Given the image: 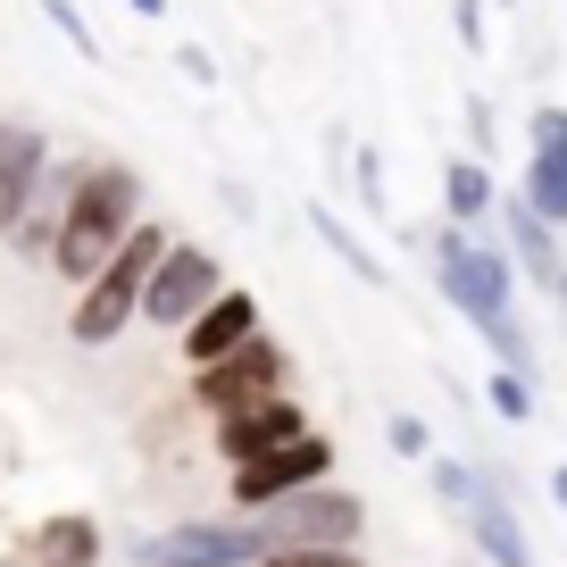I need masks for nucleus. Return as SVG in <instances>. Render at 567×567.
Wrapping results in <instances>:
<instances>
[{"mask_svg": "<svg viewBox=\"0 0 567 567\" xmlns=\"http://www.w3.org/2000/svg\"><path fill=\"white\" fill-rule=\"evenodd\" d=\"M276 550H359L368 534V501L351 484H318V493H292L284 509H267Z\"/></svg>", "mask_w": 567, "mask_h": 567, "instance_id": "39448f33", "label": "nucleus"}, {"mask_svg": "<svg viewBox=\"0 0 567 567\" xmlns=\"http://www.w3.org/2000/svg\"><path fill=\"white\" fill-rule=\"evenodd\" d=\"M243 342H259V301H250L243 284H226V292L184 326V359H193V375H200V368H217V359H234Z\"/></svg>", "mask_w": 567, "mask_h": 567, "instance_id": "4468645a", "label": "nucleus"}, {"mask_svg": "<svg viewBox=\"0 0 567 567\" xmlns=\"http://www.w3.org/2000/svg\"><path fill=\"white\" fill-rule=\"evenodd\" d=\"M517 193L567 234V109L559 101H543L526 117V184H517Z\"/></svg>", "mask_w": 567, "mask_h": 567, "instance_id": "9d476101", "label": "nucleus"}, {"mask_svg": "<svg viewBox=\"0 0 567 567\" xmlns=\"http://www.w3.org/2000/svg\"><path fill=\"white\" fill-rule=\"evenodd\" d=\"M167 250H176V234L142 217V226H134V243H125L117 259H109L101 276H92L84 292H75V318H68V334L84 342V351H101V342H117L125 326L142 318V292H151V276H159V259H167Z\"/></svg>", "mask_w": 567, "mask_h": 567, "instance_id": "7ed1b4c3", "label": "nucleus"}, {"mask_svg": "<svg viewBox=\"0 0 567 567\" xmlns=\"http://www.w3.org/2000/svg\"><path fill=\"white\" fill-rule=\"evenodd\" d=\"M134 226H142V176H134V167H117V159H101L84 184H75V200H68V226H59L51 267L84 292V284L134 243Z\"/></svg>", "mask_w": 567, "mask_h": 567, "instance_id": "f257e3e1", "label": "nucleus"}, {"mask_svg": "<svg viewBox=\"0 0 567 567\" xmlns=\"http://www.w3.org/2000/svg\"><path fill=\"white\" fill-rule=\"evenodd\" d=\"M42 18H51L59 34L75 42V59H101V34H92V18H84V9H75V0H42Z\"/></svg>", "mask_w": 567, "mask_h": 567, "instance_id": "aec40b11", "label": "nucleus"}, {"mask_svg": "<svg viewBox=\"0 0 567 567\" xmlns=\"http://www.w3.org/2000/svg\"><path fill=\"white\" fill-rule=\"evenodd\" d=\"M217 292H226V267H217L200 243H176V250L159 259V276H151V292H142V318L167 326V334H184V326H193Z\"/></svg>", "mask_w": 567, "mask_h": 567, "instance_id": "6e6552de", "label": "nucleus"}, {"mask_svg": "<svg viewBox=\"0 0 567 567\" xmlns=\"http://www.w3.org/2000/svg\"><path fill=\"white\" fill-rule=\"evenodd\" d=\"M125 9H134V18H159V9H167V0H125Z\"/></svg>", "mask_w": 567, "mask_h": 567, "instance_id": "cd10ccee", "label": "nucleus"}, {"mask_svg": "<svg viewBox=\"0 0 567 567\" xmlns=\"http://www.w3.org/2000/svg\"><path fill=\"white\" fill-rule=\"evenodd\" d=\"M451 25H460L467 51H484V0H451Z\"/></svg>", "mask_w": 567, "mask_h": 567, "instance_id": "393cba45", "label": "nucleus"}, {"mask_svg": "<svg viewBox=\"0 0 567 567\" xmlns=\"http://www.w3.org/2000/svg\"><path fill=\"white\" fill-rule=\"evenodd\" d=\"M276 559L267 517H184L134 543V567H259Z\"/></svg>", "mask_w": 567, "mask_h": 567, "instance_id": "20e7f679", "label": "nucleus"}, {"mask_svg": "<svg viewBox=\"0 0 567 567\" xmlns=\"http://www.w3.org/2000/svg\"><path fill=\"white\" fill-rule=\"evenodd\" d=\"M484 401H493V417H501V425H526V417H534V401H543V384H534V375H509V368H493Z\"/></svg>", "mask_w": 567, "mask_h": 567, "instance_id": "a211bd4d", "label": "nucleus"}, {"mask_svg": "<svg viewBox=\"0 0 567 567\" xmlns=\"http://www.w3.org/2000/svg\"><path fill=\"white\" fill-rule=\"evenodd\" d=\"M501 134H493V101L484 92H467V159H493Z\"/></svg>", "mask_w": 567, "mask_h": 567, "instance_id": "5701e85b", "label": "nucleus"}, {"mask_svg": "<svg viewBox=\"0 0 567 567\" xmlns=\"http://www.w3.org/2000/svg\"><path fill=\"white\" fill-rule=\"evenodd\" d=\"M550 501H559V517H567V467H550Z\"/></svg>", "mask_w": 567, "mask_h": 567, "instance_id": "bb28decb", "label": "nucleus"}, {"mask_svg": "<svg viewBox=\"0 0 567 567\" xmlns=\"http://www.w3.org/2000/svg\"><path fill=\"white\" fill-rule=\"evenodd\" d=\"M425 267H434L443 309H460L476 334L493 318H517V259L501 243H476L467 226H434L425 234Z\"/></svg>", "mask_w": 567, "mask_h": 567, "instance_id": "f03ea898", "label": "nucleus"}, {"mask_svg": "<svg viewBox=\"0 0 567 567\" xmlns=\"http://www.w3.org/2000/svg\"><path fill=\"white\" fill-rule=\"evenodd\" d=\"M284 375H292V359L276 351V342H243L234 359H217V368H200L193 375V401L209 409V417H234V409H259V401H276L284 392Z\"/></svg>", "mask_w": 567, "mask_h": 567, "instance_id": "0eeeda50", "label": "nucleus"}, {"mask_svg": "<svg viewBox=\"0 0 567 567\" xmlns=\"http://www.w3.org/2000/svg\"><path fill=\"white\" fill-rule=\"evenodd\" d=\"M309 434V417H301V401H259V409H234V417H217V460L226 467H250V460H267V451H292Z\"/></svg>", "mask_w": 567, "mask_h": 567, "instance_id": "ddd939ff", "label": "nucleus"}, {"mask_svg": "<svg viewBox=\"0 0 567 567\" xmlns=\"http://www.w3.org/2000/svg\"><path fill=\"white\" fill-rule=\"evenodd\" d=\"M351 176H359V209H368V217H392V200H384V159H375V151H359Z\"/></svg>", "mask_w": 567, "mask_h": 567, "instance_id": "4be33fe9", "label": "nucleus"}, {"mask_svg": "<svg viewBox=\"0 0 567 567\" xmlns=\"http://www.w3.org/2000/svg\"><path fill=\"white\" fill-rule=\"evenodd\" d=\"M501 234H509V259H517V276H526L534 292H550V301H559V284H567L559 226H550V217L534 209L526 193H501Z\"/></svg>", "mask_w": 567, "mask_h": 567, "instance_id": "9b49d317", "label": "nucleus"}, {"mask_svg": "<svg viewBox=\"0 0 567 567\" xmlns=\"http://www.w3.org/2000/svg\"><path fill=\"white\" fill-rule=\"evenodd\" d=\"M259 567H375L368 550H276V559H259Z\"/></svg>", "mask_w": 567, "mask_h": 567, "instance_id": "b1692460", "label": "nucleus"}, {"mask_svg": "<svg viewBox=\"0 0 567 567\" xmlns=\"http://www.w3.org/2000/svg\"><path fill=\"white\" fill-rule=\"evenodd\" d=\"M318 484H334V443H326V434H301L292 451H267V460L234 467V509L267 517V509H284L292 493H318Z\"/></svg>", "mask_w": 567, "mask_h": 567, "instance_id": "423d86ee", "label": "nucleus"}, {"mask_svg": "<svg viewBox=\"0 0 567 567\" xmlns=\"http://www.w3.org/2000/svg\"><path fill=\"white\" fill-rule=\"evenodd\" d=\"M493 209H501L493 167H484V159H451L443 167V217H451V226H484Z\"/></svg>", "mask_w": 567, "mask_h": 567, "instance_id": "dca6fc26", "label": "nucleus"}, {"mask_svg": "<svg viewBox=\"0 0 567 567\" xmlns=\"http://www.w3.org/2000/svg\"><path fill=\"white\" fill-rule=\"evenodd\" d=\"M42 176H51V142H42V125L0 117V243H9V234H18V217L34 209Z\"/></svg>", "mask_w": 567, "mask_h": 567, "instance_id": "f8f14e48", "label": "nucleus"}, {"mask_svg": "<svg viewBox=\"0 0 567 567\" xmlns=\"http://www.w3.org/2000/svg\"><path fill=\"white\" fill-rule=\"evenodd\" d=\"M460 534L484 550L493 567H534V543H526V517H517V476L501 460H484V493L460 509Z\"/></svg>", "mask_w": 567, "mask_h": 567, "instance_id": "1a4fd4ad", "label": "nucleus"}, {"mask_svg": "<svg viewBox=\"0 0 567 567\" xmlns=\"http://www.w3.org/2000/svg\"><path fill=\"white\" fill-rule=\"evenodd\" d=\"M501 9H526V0H501Z\"/></svg>", "mask_w": 567, "mask_h": 567, "instance_id": "c756f323", "label": "nucleus"}, {"mask_svg": "<svg viewBox=\"0 0 567 567\" xmlns=\"http://www.w3.org/2000/svg\"><path fill=\"white\" fill-rule=\"evenodd\" d=\"M309 234H318V243L334 250V259L351 267V276L368 284V292H384V284H392V267H384V259H375V250H368V234H359L351 217H334V209H326V200H309Z\"/></svg>", "mask_w": 567, "mask_h": 567, "instance_id": "2eb2a0df", "label": "nucleus"}, {"mask_svg": "<svg viewBox=\"0 0 567 567\" xmlns=\"http://www.w3.org/2000/svg\"><path fill=\"white\" fill-rule=\"evenodd\" d=\"M384 443L401 451V460H434V434H425V417H409V409H392V425H384Z\"/></svg>", "mask_w": 567, "mask_h": 567, "instance_id": "412c9836", "label": "nucleus"}, {"mask_svg": "<svg viewBox=\"0 0 567 567\" xmlns=\"http://www.w3.org/2000/svg\"><path fill=\"white\" fill-rule=\"evenodd\" d=\"M34 567H101V526L92 517H51L34 534Z\"/></svg>", "mask_w": 567, "mask_h": 567, "instance_id": "f3484780", "label": "nucleus"}, {"mask_svg": "<svg viewBox=\"0 0 567 567\" xmlns=\"http://www.w3.org/2000/svg\"><path fill=\"white\" fill-rule=\"evenodd\" d=\"M559 318H567V284H559Z\"/></svg>", "mask_w": 567, "mask_h": 567, "instance_id": "c85d7f7f", "label": "nucleus"}, {"mask_svg": "<svg viewBox=\"0 0 567 567\" xmlns=\"http://www.w3.org/2000/svg\"><path fill=\"white\" fill-rule=\"evenodd\" d=\"M484 342H493V359H501L509 375H534V384H543V368H534V334H526L517 318H493V326H484Z\"/></svg>", "mask_w": 567, "mask_h": 567, "instance_id": "6ab92c4d", "label": "nucleus"}, {"mask_svg": "<svg viewBox=\"0 0 567 567\" xmlns=\"http://www.w3.org/2000/svg\"><path fill=\"white\" fill-rule=\"evenodd\" d=\"M176 68H184V75H193V84H217V59H209V51H200V42H184V51H176Z\"/></svg>", "mask_w": 567, "mask_h": 567, "instance_id": "a878e982", "label": "nucleus"}]
</instances>
